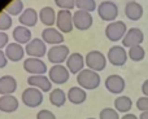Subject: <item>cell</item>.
Returning a JSON list of instances; mask_svg holds the SVG:
<instances>
[{
	"label": "cell",
	"instance_id": "21",
	"mask_svg": "<svg viewBox=\"0 0 148 119\" xmlns=\"http://www.w3.org/2000/svg\"><path fill=\"white\" fill-rule=\"evenodd\" d=\"M39 20L47 27H53V25H56L57 12H55L52 7H43L39 12Z\"/></svg>",
	"mask_w": 148,
	"mask_h": 119
},
{
	"label": "cell",
	"instance_id": "11",
	"mask_svg": "<svg viewBox=\"0 0 148 119\" xmlns=\"http://www.w3.org/2000/svg\"><path fill=\"white\" fill-rule=\"evenodd\" d=\"M70 71L64 65H52L48 70V78L55 84H64L69 80Z\"/></svg>",
	"mask_w": 148,
	"mask_h": 119
},
{
	"label": "cell",
	"instance_id": "4",
	"mask_svg": "<svg viewBox=\"0 0 148 119\" xmlns=\"http://www.w3.org/2000/svg\"><path fill=\"white\" fill-rule=\"evenodd\" d=\"M97 14L101 18L103 21H107V22H113L116 21L118 16V7L116 3L107 0V1H103L97 5Z\"/></svg>",
	"mask_w": 148,
	"mask_h": 119
},
{
	"label": "cell",
	"instance_id": "14",
	"mask_svg": "<svg viewBox=\"0 0 148 119\" xmlns=\"http://www.w3.org/2000/svg\"><path fill=\"white\" fill-rule=\"evenodd\" d=\"M104 84H105V88H107L110 93H114V95L122 93L126 87L125 79L121 75H117V74H112V75L107 76Z\"/></svg>",
	"mask_w": 148,
	"mask_h": 119
},
{
	"label": "cell",
	"instance_id": "1",
	"mask_svg": "<svg viewBox=\"0 0 148 119\" xmlns=\"http://www.w3.org/2000/svg\"><path fill=\"white\" fill-rule=\"evenodd\" d=\"M100 75L97 71L91 69H83L79 74H77V83L83 89H96L100 86Z\"/></svg>",
	"mask_w": 148,
	"mask_h": 119
},
{
	"label": "cell",
	"instance_id": "24",
	"mask_svg": "<svg viewBox=\"0 0 148 119\" xmlns=\"http://www.w3.org/2000/svg\"><path fill=\"white\" fill-rule=\"evenodd\" d=\"M18 109V100L12 95H4L0 97V110L3 113H13Z\"/></svg>",
	"mask_w": 148,
	"mask_h": 119
},
{
	"label": "cell",
	"instance_id": "38",
	"mask_svg": "<svg viewBox=\"0 0 148 119\" xmlns=\"http://www.w3.org/2000/svg\"><path fill=\"white\" fill-rule=\"evenodd\" d=\"M142 92H143L144 96L148 97V79L147 80H144L143 84H142Z\"/></svg>",
	"mask_w": 148,
	"mask_h": 119
},
{
	"label": "cell",
	"instance_id": "30",
	"mask_svg": "<svg viewBox=\"0 0 148 119\" xmlns=\"http://www.w3.org/2000/svg\"><path fill=\"white\" fill-rule=\"evenodd\" d=\"M75 7L79 10H84V12H94L97 9V5L95 0H75Z\"/></svg>",
	"mask_w": 148,
	"mask_h": 119
},
{
	"label": "cell",
	"instance_id": "34",
	"mask_svg": "<svg viewBox=\"0 0 148 119\" xmlns=\"http://www.w3.org/2000/svg\"><path fill=\"white\" fill-rule=\"evenodd\" d=\"M136 107L140 112H148V97L147 96H142L136 100Z\"/></svg>",
	"mask_w": 148,
	"mask_h": 119
},
{
	"label": "cell",
	"instance_id": "13",
	"mask_svg": "<svg viewBox=\"0 0 148 119\" xmlns=\"http://www.w3.org/2000/svg\"><path fill=\"white\" fill-rule=\"evenodd\" d=\"M144 40V34L140 29L138 27H131L127 30L125 38L122 39V46L127 47V48H131L134 46H140Z\"/></svg>",
	"mask_w": 148,
	"mask_h": 119
},
{
	"label": "cell",
	"instance_id": "8",
	"mask_svg": "<svg viewBox=\"0 0 148 119\" xmlns=\"http://www.w3.org/2000/svg\"><path fill=\"white\" fill-rule=\"evenodd\" d=\"M25 51L26 54H29V57H35V58H42L48 52L46 41L40 38H34L30 43L26 44Z\"/></svg>",
	"mask_w": 148,
	"mask_h": 119
},
{
	"label": "cell",
	"instance_id": "19",
	"mask_svg": "<svg viewBox=\"0 0 148 119\" xmlns=\"http://www.w3.org/2000/svg\"><path fill=\"white\" fill-rule=\"evenodd\" d=\"M143 5L138 1H129L125 5V14L129 20L138 21L143 17Z\"/></svg>",
	"mask_w": 148,
	"mask_h": 119
},
{
	"label": "cell",
	"instance_id": "39",
	"mask_svg": "<svg viewBox=\"0 0 148 119\" xmlns=\"http://www.w3.org/2000/svg\"><path fill=\"white\" fill-rule=\"evenodd\" d=\"M121 119H139L136 117L135 114H131V113H127V114H125L123 117H121Z\"/></svg>",
	"mask_w": 148,
	"mask_h": 119
},
{
	"label": "cell",
	"instance_id": "36",
	"mask_svg": "<svg viewBox=\"0 0 148 119\" xmlns=\"http://www.w3.org/2000/svg\"><path fill=\"white\" fill-rule=\"evenodd\" d=\"M8 40H9L8 34L5 33V31H1V33H0V49H1V51H4V49L7 48V46L9 44Z\"/></svg>",
	"mask_w": 148,
	"mask_h": 119
},
{
	"label": "cell",
	"instance_id": "31",
	"mask_svg": "<svg viewBox=\"0 0 148 119\" xmlns=\"http://www.w3.org/2000/svg\"><path fill=\"white\" fill-rule=\"evenodd\" d=\"M99 117L100 119H120L118 112L116 109H112V107H104V109H101Z\"/></svg>",
	"mask_w": 148,
	"mask_h": 119
},
{
	"label": "cell",
	"instance_id": "27",
	"mask_svg": "<svg viewBox=\"0 0 148 119\" xmlns=\"http://www.w3.org/2000/svg\"><path fill=\"white\" fill-rule=\"evenodd\" d=\"M133 107V100L129 96H118L114 100V109L118 113H123V114H127L129 112Z\"/></svg>",
	"mask_w": 148,
	"mask_h": 119
},
{
	"label": "cell",
	"instance_id": "10",
	"mask_svg": "<svg viewBox=\"0 0 148 119\" xmlns=\"http://www.w3.org/2000/svg\"><path fill=\"white\" fill-rule=\"evenodd\" d=\"M23 70L31 75H44L47 73V65L42 58L29 57L23 61Z\"/></svg>",
	"mask_w": 148,
	"mask_h": 119
},
{
	"label": "cell",
	"instance_id": "26",
	"mask_svg": "<svg viewBox=\"0 0 148 119\" xmlns=\"http://www.w3.org/2000/svg\"><path fill=\"white\" fill-rule=\"evenodd\" d=\"M68 100V95L61 88H55L49 92V102L56 107L64 106V104Z\"/></svg>",
	"mask_w": 148,
	"mask_h": 119
},
{
	"label": "cell",
	"instance_id": "16",
	"mask_svg": "<svg viewBox=\"0 0 148 119\" xmlns=\"http://www.w3.org/2000/svg\"><path fill=\"white\" fill-rule=\"evenodd\" d=\"M27 84L30 87L40 89L42 92H51L52 91V82L46 75H30L27 78Z\"/></svg>",
	"mask_w": 148,
	"mask_h": 119
},
{
	"label": "cell",
	"instance_id": "20",
	"mask_svg": "<svg viewBox=\"0 0 148 119\" xmlns=\"http://www.w3.org/2000/svg\"><path fill=\"white\" fill-rule=\"evenodd\" d=\"M39 18V13L36 12L34 8H26L22 12V14L18 17V21L22 26H26V27H33V26L36 25Z\"/></svg>",
	"mask_w": 148,
	"mask_h": 119
},
{
	"label": "cell",
	"instance_id": "32",
	"mask_svg": "<svg viewBox=\"0 0 148 119\" xmlns=\"http://www.w3.org/2000/svg\"><path fill=\"white\" fill-rule=\"evenodd\" d=\"M12 23H13V21H12V18H10V14H8L7 12H3L1 14H0V30L1 31H5V30H8V29H10Z\"/></svg>",
	"mask_w": 148,
	"mask_h": 119
},
{
	"label": "cell",
	"instance_id": "25",
	"mask_svg": "<svg viewBox=\"0 0 148 119\" xmlns=\"http://www.w3.org/2000/svg\"><path fill=\"white\" fill-rule=\"evenodd\" d=\"M68 100L74 105H81L86 101L87 99V93L86 89H83L82 87H72L68 91Z\"/></svg>",
	"mask_w": 148,
	"mask_h": 119
},
{
	"label": "cell",
	"instance_id": "29",
	"mask_svg": "<svg viewBox=\"0 0 148 119\" xmlns=\"http://www.w3.org/2000/svg\"><path fill=\"white\" fill-rule=\"evenodd\" d=\"M129 58H131L133 61L138 62V61H142L146 57V51L142 46H134L131 48H129Z\"/></svg>",
	"mask_w": 148,
	"mask_h": 119
},
{
	"label": "cell",
	"instance_id": "35",
	"mask_svg": "<svg viewBox=\"0 0 148 119\" xmlns=\"http://www.w3.org/2000/svg\"><path fill=\"white\" fill-rule=\"evenodd\" d=\"M36 119H56V115H55L51 110L43 109V110H40V112H38Z\"/></svg>",
	"mask_w": 148,
	"mask_h": 119
},
{
	"label": "cell",
	"instance_id": "15",
	"mask_svg": "<svg viewBox=\"0 0 148 119\" xmlns=\"http://www.w3.org/2000/svg\"><path fill=\"white\" fill-rule=\"evenodd\" d=\"M42 39L46 41V44L51 46H59L64 43V35L59 29L55 27H46L42 31Z\"/></svg>",
	"mask_w": 148,
	"mask_h": 119
},
{
	"label": "cell",
	"instance_id": "7",
	"mask_svg": "<svg viewBox=\"0 0 148 119\" xmlns=\"http://www.w3.org/2000/svg\"><path fill=\"white\" fill-rule=\"evenodd\" d=\"M107 58L113 66H123L129 58V53L123 46H113L108 51Z\"/></svg>",
	"mask_w": 148,
	"mask_h": 119
},
{
	"label": "cell",
	"instance_id": "2",
	"mask_svg": "<svg viewBox=\"0 0 148 119\" xmlns=\"http://www.w3.org/2000/svg\"><path fill=\"white\" fill-rule=\"evenodd\" d=\"M69 47L65 44H59V46H52L47 52V57L48 61L53 65H61V63L66 62V60L70 56Z\"/></svg>",
	"mask_w": 148,
	"mask_h": 119
},
{
	"label": "cell",
	"instance_id": "37",
	"mask_svg": "<svg viewBox=\"0 0 148 119\" xmlns=\"http://www.w3.org/2000/svg\"><path fill=\"white\" fill-rule=\"evenodd\" d=\"M7 63H8L7 54H5L4 51H1V49H0V69L5 67V66H7Z\"/></svg>",
	"mask_w": 148,
	"mask_h": 119
},
{
	"label": "cell",
	"instance_id": "33",
	"mask_svg": "<svg viewBox=\"0 0 148 119\" xmlns=\"http://www.w3.org/2000/svg\"><path fill=\"white\" fill-rule=\"evenodd\" d=\"M55 4L60 8V9H68L72 10L75 7V0H55Z\"/></svg>",
	"mask_w": 148,
	"mask_h": 119
},
{
	"label": "cell",
	"instance_id": "6",
	"mask_svg": "<svg viewBox=\"0 0 148 119\" xmlns=\"http://www.w3.org/2000/svg\"><path fill=\"white\" fill-rule=\"evenodd\" d=\"M22 102L29 107H36L39 105H42L43 102V92L38 88H34V87H29L25 91L22 92V96H21Z\"/></svg>",
	"mask_w": 148,
	"mask_h": 119
},
{
	"label": "cell",
	"instance_id": "12",
	"mask_svg": "<svg viewBox=\"0 0 148 119\" xmlns=\"http://www.w3.org/2000/svg\"><path fill=\"white\" fill-rule=\"evenodd\" d=\"M73 22H74V27L78 29L81 31L88 30L94 23V18H92L91 13L90 12H84V10H79L77 9L73 13Z\"/></svg>",
	"mask_w": 148,
	"mask_h": 119
},
{
	"label": "cell",
	"instance_id": "9",
	"mask_svg": "<svg viewBox=\"0 0 148 119\" xmlns=\"http://www.w3.org/2000/svg\"><path fill=\"white\" fill-rule=\"evenodd\" d=\"M56 26L62 34H68L73 30L74 22H73V13L68 9H60L57 12V20Z\"/></svg>",
	"mask_w": 148,
	"mask_h": 119
},
{
	"label": "cell",
	"instance_id": "28",
	"mask_svg": "<svg viewBox=\"0 0 148 119\" xmlns=\"http://www.w3.org/2000/svg\"><path fill=\"white\" fill-rule=\"evenodd\" d=\"M23 1L22 0H12L9 4L5 7L4 12H7L8 14L10 16H18V14H22L23 12Z\"/></svg>",
	"mask_w": 148,
	"mask_h": 119
},
{
	"label": "cell",
	"instance_id": "5",
	"mask_svg": "<svg viewBox=\"0 0 148 119\" xmlns=\"http://www.w3.org/2000/svg\"><path fill=\"white\" fill-rule=\"evenodd\" d=\"M86 60V66L91 70L95 71H101L107 66V57L101 53L100 51H90L84 57Z\"/></svg>",
	"mask_w": 148,
	"mask_h": 119
},
{
	"label": "cell",
	"instance_id": "22",
	"mask_svg": "<svg viewBox=\"0 0 148 119\" xmlns=\"http://www.w3.org/2000/svg\"><path fill=\"white\" fill-rule=\"evenodd\" d=\"M13 39L16 40V43L18 44H29L33 39H31V31L29 30V27H26V26H17V27L13 29Z\"/></svg>",
	"mask_w": 148,
	"mask_h": 119
},
{
	"label": "cell",
	"instance_id": "40",
	"mask_svg": "<svg viewBox=\"0 0 148 119\" xmlns=\"http://www.w3.org/2000/svg\"><path fill=\"white\" fill-rule=\"evenodd\" d=\"M139 119H148V112H142V114L139 115Z\"/></svg>",
	"mask_w": 148,
	"mask_h": 119
},
{
	"label": "cell",
	"instance_id": "23",
	"mask_svg": "<svg viewBox=\"0 0 148 119\" xmlns=\"http://www.w3.org/2000/svg\"><path fill=\"white\" fill-rule=\"evenodd\" d=\"M17 89V80L10 75H3L0 78V95H12Z\"/></svg>",
	"mask_w": 148,
	"mask_h": 119
},
{
	"label": "cell",
	"instance_id": "18",
	"mask_svg": "<svg viewBox=\"0 0 148 119\" xmlns=\"http://www.w3.org/2000/svg\"><path fill=\"white\" fill-rule=\"evenodd\" d=\"M4 52H5V54H7L8 60L12 61V62H18V61H21L26 53L25 48H23L21 44L16 43V41L8 44L7 48L4 49Z\"/></svg>",
	"mask_w": 148,
	"mask_h": 119
},
{
	"label": "cell",
	"instance_id": "17",
	"mask_svg": "<svg viewBox=\"0 0 148 119\" xmlns=\"http://www.w3.org/2000/svg\"><path fill=\"white\" fill-rule=\"evenodd\" d=\"M84 66H86V60L78 52L72 53L66 60V67L70 71V74H79L84 69Z\"/></svg>",
	"mask_w": 148,
	"mask_h": 119
},
{
	"label": "cell",
	"instance_id": "41",
	"mask_svg": "<svg viewBox=\"0 0 148 119\" xmlns=\"http://www.w3.org/2000/svg\"><path fill=\"white\" fill-rule=\"evenodd\" d=\"M87 119H96V118H87Z\"/></svg>",
	"mask_w": 148,
	"mask_h": 119
},
{
	"label": "cell",
	"instance_id": "3",
	"mask_svg": "<svg viewBox=\"0 0 148 119\" xmlns=\"http://www.w3.org/2000/svg\"><path fill=\"white\" fill-rule=\"evenodd\" d=\"M127 33V27L123 21H113L109 22L105 27V36L110 41H118L122 40Z\"/></svg>",
	"mask_w": 148,
	"mask_h": 119
}]
</instances>
